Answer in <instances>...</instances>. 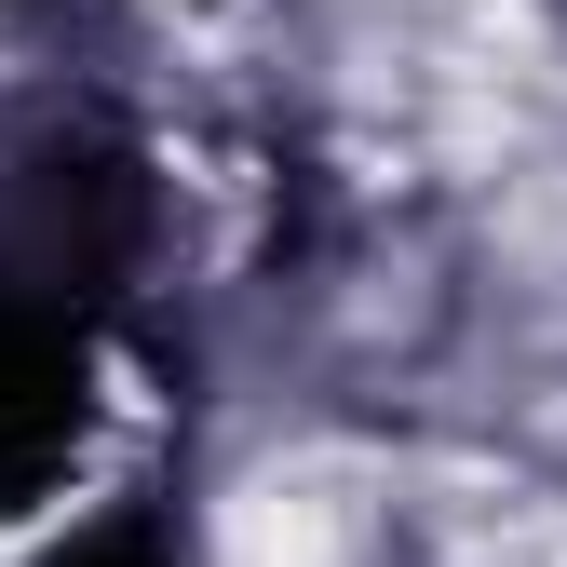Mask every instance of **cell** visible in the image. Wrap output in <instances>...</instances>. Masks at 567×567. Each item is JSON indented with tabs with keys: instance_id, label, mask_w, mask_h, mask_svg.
<instances>
[{
	"instance_id": "cell-1",
	"label": "cell",
	"mask_w": 567,
	"mask_h": 567,
	"mask_svg": "<svg viewBox=\"0 0 567 567\" xmlns=\"http://www.w3.org/2000/svg\"><path fill=\"white\" fill-rule=\"evenodd\" d=\"M379 540V501H365V460H257L217 514V567H365Z\"/></svg>"
}]
</instances>
